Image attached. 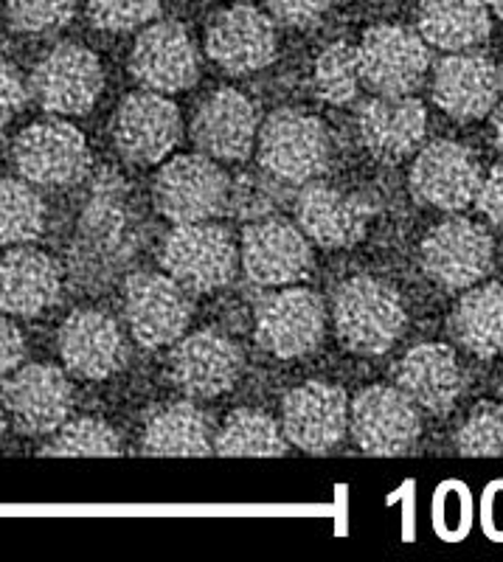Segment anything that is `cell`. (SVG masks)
<instances>
[{
  "label": "cell",
  "mask_w": 503,
  "mask_h": 562,
  "mask_svg": "<svg viewBox=\"0 0 503 562\" xmlns=\"http://www.w3.org/2000/svg\"><path fill=\"white\" fill-rule=\"evenodd\" d=\"M259 108L234 88H220L203 99L191 119V138L203 155L225 164L250 158L259 135Z\"/></svg>",
  "instance_id": "e0dca14e"
},
{
  "label": "cell",
  "mask_w": 503,
  "mask_h": 562,
  "mask_svg": "<svg viewBox=\"0 0 503 562\" xmlns=\"http://www.w3.org/2000/svg\"><path fill=\"white\" fill-rule=\"evenodd\" d=\"M124 318L141 349H166L191 324V299L169 273H133L124 284Z\"/></svg>",
  "instance_id": "8992f818"
},
{
  "label": "cell",
  "mask_w": 503,
  "mask_h": 562,
  "mask_svg": "<svg viewBox=\"0 0 503 562\" xmlns=\"http://www.w3.org/2000/svg\"><path fill=\"white\" fill-rule=\"evenodd\" d=\"M357 133L377 160L394 164L425 144L427 110L414 97H377L357 110Z\"/></svg>",
  "instance_id": "d4e9b609"
},
{
  "label": "cell",
  "mask_w": 503,
  "mask_h": 562,
  "mask_svg": "<svg viewBox=\"0 0 503 562\" xmlns=\"http://www.w3.org/2000/svg\"><path fill=\"white\" fill-rule=\"evenodd\" d=\"M29 88L23 82V74L12 63L0 59V127L9 124L20 110L26 108Z\"/></svg>",
  "instance_id": "74e56055"
},
{
  "label": "cell",
  "mask_w": 503,
  "mask_h": 562,
  "mask_svg": "<svg viewBox=\"0 0 503 562\" xmlns=\"http://www.w3.org/2000/svg\"><path fill=\"white\" fill-rule=\"evenodd\" d=\"M364 82L360 52L349 43H332L315 59V93L326 104L344 108L355 102Z\"/></svg>",
  "instance_id": "1f68e13d"
},
{
  "label": "cell",
  "mask_w": 503,
  "mask_h": 562,
  "mask_svg": "<svg viewBox=\"0 0 503 562\" xmlns=\"http://www.w3.org/2000/svg\"><path fill=\"white\" fill-rule=\"evenodd\" d=\"M287 436L279 422L265 411L236 408L225 416L223 428L214 434V453L243 459V456H261L276 459L287 453Z\"/></svg>",
  "instance_id": "f546056e"
},
{
  "label": "cell",
  "mask_w": 503,
  "mask_h": 562,
  "mask_svg": "<svg viewBox=\"0 0 503 562\" xmlns=\"http://www.w3.org/2000/svg\"><path fill=\"white\" fill-rule=\"evenodd\" d=\"M7 436V408H3V400H0V441Z\"/></svg>",
  "instance_id": "b9f144b4"
},
{
  "label": "cell",
  "mask_w": 503,
  "mask_h": 562,
  "mask_svg": "<svg viewBox=\"0 0 503 562\" xmlns=\"http://www.w3.org/2000/svg\"><path fill=\"white\" fill-rule=\"evenodd\" d=\"M495 140H498V147L503 149V108L498 110L495 115Z\"/></svg>",
  "instance_id": "60d3db41"
},
{
  "label": "cell",
  "mask_w": 503,
  "mask_h": 562,
  "mask_svg": "<svg viewBox=\"0 0 503 562\" xmlns=\"http://www.w3.org/2000/svg\"><path fill=\"white\" fill-rule=\"evenodd\" d=\"M180 135V110L158 90H135L113 115L115 149L133 164H160L178 147Z\"/></svg>",
  "instance_id": "5bb4252c"
},
{
  "label": "cell",
  "mask_w": 503,
  "mask_h": 562,
  "mask_svg": "<svg viewBox=\"0 0 503 562\" xmlns=\"http://www.w3.org/2000/svg\"><path fill=\"white\" fill-rule=\"evenodd\" d=\"M0 158H3V138H0Z\"/></svg>",
  "instance_id": "ee69618b"
},
{
  "label": "cell",
  "mask_w": 503,
  "mask_h": 562,
  "mask_svg": "<svg viewBox=\"0 0 503 562\" xmlns=\"http://www.w3.org/2000/svg\"><path fill=\"white\" fill-rule=\"evenodd\" d=\"M281 430L304 453H329L349 430V403L338 385L310 380L284 396Z\"/></svg>",
  "instance_id": "ffe728a7"
},
{
  "label": "cell",
  "mask_w": 503,
  "mask_h": 562,
  "mask_svg": "<svg viewBox=\"0 0 503 562\" xmlns=\"http://www.w3.org/2000/svg\"><path fill=\"white\" fill-rule=\"evenodd\" d=\"M239 262L259 288H287L313 270V248L299 225L281 217L256 220L243 231Z\"/></svg>",
  "instance_id": "4fadbf2b"
},
{
  "label": "cell",
  "mask_w": 503,
  "mask_h": 562,
  "mask_svg": "<svg viewBox=\"0 0 503 562\" xmlns=\"http://www.w3.org/2000/svg\"><path fill=\"white\" fill-rule=\"evenodd\" d=\"M77 0H7V14L14 32L20 34H52L68 26Z\"/></svg>",
  "instance_id": "e575fe53"
},
{
  "label": "cell",
  "mask_w": 503,
  "mask_h": 562,
  "mask_svg": "<svg viewBox=\"0 0 503 562\" xmlns=\"http://www.w3.org/2000/svg\"><path fill=\"white\" fill-rule=\"evenodd\" d=\"M256 158L270 178L304 186L329 164V135L315 115L276 110L259 124Z\"/></svg>",
  "instance_id": "3957f363"
},
{
  "label": "cell",
  "mask_w": 503,
  "mask_h": 562,
  "mask_svg": "<svg viewBox=\"0 0 503 562\" xmlns=\"http://www.w3.org/2000/svg\"><path fill=\"white\" fill-rule=\"evenodd\" d=\"M90 23L110 34L144 29L158 18L160 0H88Z\"/></svg>",
  "instance_id": "d590c367"
},
{
  "label": "cell",
  "mask_w": 503,
  "mask_h": 562,
  "mask_svg": "<svg viewBox=\"0 0 503 562\" xmlns=\"http://www.w3.org/2000/svg\"><path fill=\"white\" fill-rule=\"evenodd\" d=\"M59 355L65 369L79 380H108L130 358L127 338L113 315L102 310H77L59 326Z\"/></svg>",
  "instance_id": "d6986e66"
},
{
  "label": "cell",
  "mask_w": 503,
  "mask_h": 562,
  "mask_svg": "<svg viewBox=\"0 0 503 562\" xmlns=\"http://www.w3.org/2000/svg\"><path fill=\"white\" fill-rule=\"evenodd\" d=\"M492 250V237L484 225L467 217H450L427 234L420 256L427 279L447 293H456L490 273Z\"/></svg>",
  "instance_id": "30bf717a"
},
{
  "label": "cell",
  "mask_w": 503,
  "mask_h": 562,
  "mask_svg": "<svg viewBox=\"0 0 503 562\" xmlns=\"http://www.w3.org/2000/svg\"><path fill=\"white\" fill-rule=\"evenodd\" d=\"M153 200L169 223H203L231 205V178L209 155H178L155 175Z\"/></svg>",
  "instance_id": "277c9868"
},
{
  "label": "cell",
  "mask_w": 503,
  "mask_h": 562,
  "mask_svg": "<svg viewBox=\"0 0 503 562\" xmlns=\"http://www.w3.org/2000/svg\"><path fill=\"white\" fill-rule=\"evenodd\" d=\"M357 52L364 82L380 97H411L431 70L427 43L405 26H371Z\"/></svg>",
  "instance_id": "8fae6325"
},
{
  "label": "cell",
  "mask_w": 503,
  "mask_h": 562,
  "mask_svg": "<svg viewBox=\"0 0 503 562\" xmlns=\"http://www.w3.org/2000/svg\"><path fill=\"white\" fill-rule=\"evenodd\" d=\"M144 456H209L214 453V422L189 400L155 411L141 434Z\"/></svg>",
  "instance_id": "4316f807"
},
{
  "label": "cell",
  "mask_w": 503,
  "mask_h": 562,
  "mask_svg": "<svg viewBox=\"0 0 503 562\" xmlns=\"http://www.w3.org/2000/svg\"><path fill=\"white\" fill-rule=\"evenodd\" d=\"M130 70L144 88L158 93H180L200 77L198 48L186 26L175 20H160L138 34L130 54Z\"/></svg>",
  "instance_id": "7402d4cb"
},
{
  "label": "cell",
  "mask_w": 503,
  "mask_h": 562,
  "mask_svg": "<svg viewBox=\"0 0 503 562\" xmlns=\"http://www.w3.org/2000/svg\"><path fill=\"white\" fill-rule=\"evenodd\" d=\"M26 360V338L18 326L7 318V313H0V383L14 374Z\"/></svg>",
  "instance_id": "f35d334b"
},
{
  "label": "cell",
  "mask_w": 503,
  "mask_h": 562,
  "mask_svg": "<svg viewBox=\"0 0 503 562\" xmlns=\"http://www.w3.org/2000/svg\"><path fill=\"white\" fill-rule=\"evenodd\" d=\"M396 389L405 391L416 408L445 416L465 394V371L450 346L420 344L396 366Z\"/></svg>",
  "instance_id": "484cf974"
},
{
  "label": "cell",
  "mask_w": 503,
  "mask_h": 562,
  "mask_svg": "<svg viewBox=\"0 0 503 562\" xmlns=\"http://www.w3.org/2000/svg\"><path fill=\"white\" fill-rule=\"evenodd\" d=\"M371 209L360 194L310 183L295 198V225L318 248L346 250L366 237Z\"/></svg>",
  "instance_id": "603a6c76"
},
{
  "label": "cell",
  "mask_w": 503,
  "mask_h": 562,
  "mask_svg": "<svg viewBox=\"0 0 503 562\" xmlns=\"http://www.w3.org/2000/svg\"><path fill=\"white\" fill-rule=\"evenodd\" d=\"M405 307L394 288L371 276L344 281L332 299V324L340 344L355 355H385L405 333Z\"/></svg>",
  "instance_id": "6da1fadb"
},
{
  "label": "cell",
  "mask_w": 503,
  "mask_h": 562,
  "mask_svg": "<svg viewBox=\"0 0 503 562\" xmlns=\"http://www.w3.org/2000/svg\"><path fill=\"white\" fill-rule=\"evenodd\" d=\"M0 400L20 434L52 436L70 416L74 389L57 366L29 363L3 380Z\"/></svg>",
  "instance_id": "7c38bea8"
},
{
  "label": "cell",
  "mask_w": 503,
  "mask_h": 562,
  "mask_svg": "<svg viewBox=\"0 0 503 562\" xmlns=\"http://www.w3.org/2000/svg\"><path fill=\"white\" fill-rule=\"evenodd\" d=\"M478 211L490 220L495 228L503 231V164L490 169L487 178H481V186H478L476 194Z\"/></svg>",
  "instance_id": "ab89813d"
},
{
  "label": "cell",
  "mask_w": 503,
  "mask_h": 562,
  "mask_svg": "<svg viewBox=\"0 0 503 562\" xmlns=\"http://www.w3.org/2000/svg\"><path fill=\"white\" fill-rule=\"evenodd\" d=\"M484 3L492 9V12L501 14V18H503V0H484Z\"/></svg>",
  "instance_id": "7bdbcfd3"
},
{
  "label": "cell",
  "mask_w": 503,
  "mask_h": 562,
  "mask_svg": "<svg viewBox=\"0 0 503 562\" xmlns=\"http://www.w3.org/2000/svg\"><path fill=\"white\" fill-rule=\"evenodd\" d=\"M160 268L189 293H214L234 281L239 250L228 228L211 220L178 223L160 245Z\"/></svg>",
  "instance_id": "7a4b0ae2"
},
{
  "label": "cell",
  "mask_w": 503,
  "mask_h": 562,
  "mask_svg": "<svg viewBox=\"0 0 503 562\" xmlns=\"http://www.w3.org/2000/svg\"><path fill=\"white\" fill-rule=\"evenodd\" d=\"M265 3L284 26H313L315 20L329 12L335 0H265Z\"/></svg>",
  "instance_id": "8d00e7d4"
},
{
  "label": "cell",
  "mask_w": 503,
  "mask_h": 562,
  "mask_svg": "<svg viewBox=\"0 0 503 562\" xmlns=\"http://www.w3.org/2000/svg\"><path fill=\"white\" fill-rule=\"evenodd\" d=\"M436 108L456 122H478L498 104L503 93V70L484 54L456 52L441 59L431 85Z\"/></svg>",
  "instance_id": "44dd1931"
},
{
  "label": "cell",
  "mask_w": 503,
  "mask_h": 562,
  "mask_svg": "<svg viewBox=\"0 0 503 562\" xmlns=\"http://www.w3.org/2000/svg\"><path fill=\"white\" fill-rule=\"evenodd\" d=\"M34 102L54 115H88L104 90V70L90 48L63 43L45 54L29 79Z\"/></svg>",
  "instance_id": "52a82bcc"
},
{
  "label": "cell",
  "mask_w": 503,
  "mask_h": 562,
  "mask_svg": "<svg viewBox=\"0 0 503 562\" xmlns=\"http://www.w3.org/2000/svg\"><path fill=\"white\" fill-rule=\"evenodd\" d=\"M122 453V439L110 428L108 422L96 416H79V419H65L52 434L48 445L40 450V456L52 459H74V456H119Z\"/></svg>",
  "instance_id": "d6a6232c"
},
{
  "label": "cell",
  "mask_w": 503,
  "mask_h": 562,
  "mask_svg": "<svg viewBox=\"0 0 503 562\" xmlns=\"http://www.w3.org/2000/svg\"><path fill=\"white\" fill-rule=\"evenodd\" d=\"M279 52L273 20L259 9L239 3L223 9L205 29V54L228 74H256L268 68Z\"/></svg>",
  "instance_id": "2e32d148"
},
{
  "label": "cell",
  "mask_w": 503,
  "mask_h": 562,
  "mask_svg": "<svg viewBox=\"0 0 503 562\" xmlns=\"http://www.w3.org/2000/svg\"><path fill=\"white\" fill-rule=\"evenodd\" d=\"M492 32L484 0H420V34L441 52H472Z\"/></svg>",
  "instance_id": "83f0119b"
},
{
  "label": "cell",
  "mask_w": 503,
  "mask_h": 562,
  "mask_svg": "<svg viewBox=\"0 0 503 562\" xmlns=\"http://www.w3.org/2000/svg\"><path fill=\"white\" fill-rule=\"evenodd\" d=\"M63 293L59 265L32 245H14L0 254V313L37 318Z\"/></svg>",
  "instance_id": "cb8c5ba5"
},
{
  "label": "cell",
  "mask_w": 503,
  "mask_h": 562,
  "mask_svg": "<svg viewBox=\"0 0 503 562\" xmlns=\"http://www.w3.org/2000/svg\"><path fill=\"white\" fill-rule=\"evenodd\" d=\"M481 178V164L472 149L456 140H434L416 155L409 183L420 203L439 211H461L476 203Z\"/></svg>",
  "instance_id": "9a60e30c"
},
{
  "label": "cell",
  "mask_w": 503,
  "mask_h": 562,
  "mask_svg": "<svg viewBox=\"0 0 503 562\" xmlns=\"http://www.w3.org/2000/svg\"><path fill=\"white\" fill-rule=\"evenodd\" d=\"M349 430L369 456H405L422 434L416 403L402 389L369 385L351 400Z\"/></svg>",
  "instance_id": "9c48e42d"
},
{
  "label": "cell",
  "mask_w": 503,
  "mask_h": 562,
  "mask_svg": "<svg viewBox=\"0 0 503 562\" xmlns=\"http://www.w3.org/2000/svg\"><path fill=\"white\" fill-rule=\"evenodd\" d=\"M243 349L220 333H191L169 355V378L186 396L214 400L228 394L243 374Z\"/></svg>",
  "instance_id": "ac0fdd59"
},
{
  "label": "cell",
  "mask_w": 503,
  "mask_h": 562,
  "mask_svg": "<svg viewBox=\"0 0 503 562\" xmlns=\"http://www.w3.org/2000/svg\"><path fill=\"white\" fill-rule=\"evenodd\" d=\"M456 344L481 360L503 355V284H472L450 315Z\"/></svg>",
  "instance_id": "f1b7e54d"
},
{
  "label": "cell",
  "mask_w": 503,
  "mask_h": 562,
  "mask_svg": "<svg viewBox=\"0 0 503 562\" xmlns=\"http://www.w3.org/2000/svg\"><path fill=\"white\" fill-rule=\"evenodd\" d=\"M456 450L467 459H503V405H476L456 430Z\"/></svg>",
  "instance_id": "836d02e7"
},
{
  "label": "cell",
  "mask_w": 503,
  "mask_h": 562,
  "mask_svg": "<svg viewBox=\"0 0 503 562\" xmlns=\"http://www.w3.org/2000/svg\"><path fill=\"white\" fill-rule=\"evenodd\" d=\"M14 167L32 186H74L88 175L90 149L74 124L48 119L29 124L14 138Z\"/></svg>",
  "instance_id": "ba28073f"
},
{
  "label": "cell",
  "mask_w": 503,
  "mask_h": 562,
  "mask_svg": "<svg viewBox=\"0 0 503 562\" xmlns=\"http://www.w3.org/2000/svg\"><path fill=\"white\" fill-rule=\"evenodd\" d=\"M45 231V203L29 180H0V250L32 245Z\"/></svg>",
  "instance_id": "4dcf8cb0"
},
{
  "label": "cell",
  "mask_w": 503,
  "mask_h": 562,
  "mask_svg": "<svg viewBox=\"0 0 503 562\" xmlns=\"http://www.w3.org/2000/svg\"><path fill=\"white\" fill-rule=\"evenodd\" d=\"M326 335V310L318 293L290 288L265 295L256 307L254 338L259 349L279 360L313 355Z\"/></svg>",
  "instance_id": "5b68a950"
}]
</instances>
